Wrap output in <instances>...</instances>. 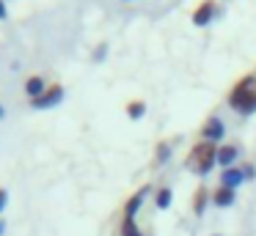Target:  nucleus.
Wrapping results in <instances>:
<instances>
[{
	"mask_svg": "<svg viewBox=\"0 0 256 236\" xmlns=\"http://www.w3.org/2000/svg\"><path fill=\"white\" fill-rule=\"evenodd\" d=\"M228 107H234L242 115H250L256 110V77L254 74H245L242 80L228 91Z\"/></svg>",
	"mask_w": 256,
	"mask_h": 236,
	"instance_id": "obj_1",
	"label": "nucleus"
},
{
	"mask_svg": "<svg viewBox=\"0 0 256 236\" xmlns=\"http://www.w3.org/2000/svg\"><path fill=\"white\" fill-rule=\"evenodd\" d=\"M212 165H218V143L198 140L188 154V168L196 176H206L212 170Z\"/></svg>",
	"mask_w": 256,
	"mask_h": 236,
	"instance_id": "obj_2",
	"label": "nucleus"
},
{
	"mask_svg": "<svg viewBox=\"0 0 256 236\" xmlns=\"http://www.w3.org/2000/svg\"><path fill=\"white\" fill-rule=\"evenodd\" d=\"M61 99H64V85H61V82H56V85H47V91L42 93L36 102H30V107H34V110H47V107H56Z\"/></svg>",
	"mask_w": 256,
	"mask_h": 236,
	"instance_id": "obj_3",
	"label": "nucleus"
},
{
	"mask_svg": "<svg viewBox=\"0 0 256 236\" xmlns=\"http://www.w3.org/2000/svg\"><path fill=\"white\" fill-rule=\"evenodd\" d=\"M215 8H218L215 0H201V3L196 5V11L190 14V22H193L196 27H206L212 22V16H215Z\"/></svg>",
	"mask_w": 256,
	"mask_h": 236,
	"instance_id": "obj_4",
	"label": "nucleus"
},
{
	"mask_svg": "<svg viewBox=\"0 0 256 236\" xmlns=\"http://www.w3.org/2000/svg\"><path fill=\"white\" fill-rule=\"evenodd\" d=\"M201 135H204V137H201V140L218 143V140H220L223 135H226V126H223V121H220V118H210V121H206V124H204V129H201Z\"/></svg>",
	"mask_w": 256,
	"mask_h": 236,
	"instance_id": "obj_5",
	"label": "nucleus"
},
{
	"mask_svg": "<svg viewBox=\"0 0 256 236\" xmlns=\"http://www.w3.org/2000/svg\"><path fill=\"white\" fill-rule=\"evenodd\" d=\"M44 91H47V85H44V77H39V74L28 77V82H25V93L30 96V102H36V99H39Z\"/></svg>",
	"mask_w": 256,
	"mask_h": 236,
	"instance_id": "obj_6",
	"label": "nucleus"
},
{
	"mask_svg": "<svg viewBox=\"0 0 256 236\" xmlns=\"http://www.w3.org/2000/svg\"><path fill=\"white\" fill-rule=\"evenodd\" d=\"M242 179H245V170H240L237 165H234V168H226L220 173V184L223 187H232V190H234V187H240V181H242Z\"/></svg>",
	"mask_w": 256,
	"mask_h": 236,
	"instance_id": "obj_7",
	"label": "nucleus"
},
{
	"mask_svg": "<svg viewBox=\"0 0 256 236\" xmlns=\"http://www.w3.org/2000/svg\"><path fill=\"white\" fill-rule=\"evenodd\" d=\"M212 203H215V206H220V209H226V206H232L234 203V190L232 187H218L215 192H212Z\"/></svg>",
	"mask_w": 256,
	"mask_h": 236,
	"instance_id": "obj_8",
	"label": "nucleus"
},
{
	"mask_svg": "<svg viewBox=\"0 0 256 236\" xmlns=\"http://www.w3.org/2000/svg\"><path fill=\"white\" fill-rule=\"evenodd\" d=\"M210 198H212V195H210V190H206L204 184H201L198 190L193 192V214H196V217H201V214H204L206 201H210Z\"/></svg>",
	"mask_w": 256,
	"mask_h": 236,
	"instance_id": "obj_9",
	"label": "nucleus"
},
{
	"mask_svg": "<svg viewBox=\"0 0 256 236\" xmlns=\"http://www.w3.org/2000/svg\"><path fill=\"white\" fill-rule=\"evenodd\" d=\"M234 159H237V146H220L218 148V165H220L223 170L234 168Z\"/></svg>",
	"mask_w": 256,
	"mask_h": 236,
	"instance_id": "obj_10",
	"label": "nucleus"
},
{
	"mask_svg": "<svg viewBox=\"0 0 256 236\" xmlns=\"http://www.w3.org/2000/svg\"><path fill=\"white\" fill-rule=\"evenodd\" d=\"M144 195H146V190H138L127 203H124V217H132V220H135V214H138V209H140V201H144Z\"/></svg>",
	"mask_w": 256,
	"mask_h": 236,
	"instance_id": "obj_11",
	"label": "nucleus"
},
{
	"mask_svg": "<svg viewBox=\"0 0 256 236\" xmlns=\"http://www.w3.org/2000/svg\"><path fill=\"white\" fill-rule=\"evenodd\" d=\"M171 201H174L171 187H160V192H157V198H154L157 209H168V206H171Z\"/></svg>",
	"mask_w": 256,
	"mask_h": 236,
	"instance_id": "obj_12",
	"label": "nucleus"
},
{
	"mask_svg": "<svg viewBox=\"0 0 256 236\" xmlns=\"http://www.w3.org/2000/svg\"><path fill=\"white\" fill-rule=\"evenodd\" d=\"M144 113H146V102H140V99H135V102L127 104V115H130L132 121H138Z\"/></svg>",
	"mask_w": 256,
	"mask_h": 236,
	"instance_id": "obj_13",
	"label": "nucleus"
},
{
	"mask_svg": "<svg viewBox=\"0 0 256 236\" xmlns=\"http://www.w3.org/2000/svg\"><path fill=\"white\" fill-rule=\"evenodd\" d=\"M122 236H144L132 217H122Z\"/></svg>",
	"mask_w": 256,
	"mask_h": 236,
	"instance_id": "obj_14",
	"label": "nucleus"
},
{
	"mask_svg": "<svg viewBox=\"0 0 256 236\" xmlns=\"http://www.w3.org/2000/svg\"><path fill=\"white\" fill-rule=\"evenodd\" d=\"M168 154H171L168 143H157V157H154V165H162V162L168 159Z\"/></svg>",
	"mask_w": 256,
	"mask_h": 236,
	"instance_id": "obj_15",
	"label": "nucleus"
},
{
	"mask_svg": "<svg viewBox=\"0 0 256 236\" xmlns=\"http://www.w3.org/2000/svg\"><path fill=\"white\" fill-rule=\"evenodd\" d=\"M6 203H8V192H6V190H0V214H3V209H6Z\"/></svg>",
	"mask_w": 256,
	"mask_h": 236,
	"instance_id": "obj_16",
	"label": "nucleus"
},
{
	"mask_svg": "<svg viewBox=\"0 0 256 236\" xmlns=\"http://www.w3.org/2000/svg\"><path fill=\"white\" fill-rule=\"evenodd\" d=\"M105 44H102V47H96V52H94V60H102V58H105Z\"/></svg>",
	"mask_w": 256,
	"mask_h": 236,
	"instance_id": "obj_17",
	"label": "nucleus"
},
{
	"mask_svg": "<svg viewBox=\"0 0 256 236\" xmlns=\"http://www.w3.org/2000/svg\"><path fill=\"white\" fill-rule=\"evenodd\" d=\"M8 16V8H6V0H0V19H6Z\"/></svg>",
	"mask_w": 256,
	"mask_h": 236,
	"instance_id": "obj_18",
	"label": "nucleus"
},
{
	"mask_svg": "<svg viewBox=\"0 0 256 236\" xmlns=\"http://www.w3.org/2000/svg\"><path fill=\"white\" fill-rule=\"evenodd\" d=\"M6 118V110H3V104H0V121Z\"/></svg>",
	"mask_w": 256,
	"mask_h": 236,
	"instance_id": "obj_19",
	"label": "nucleus"
},
{
	"mask_svg": "<svg viewBox=\"0 0 256 236\" xmlns=\"http://www.w3.org/2000/svg\"><path fill=\"white\" fill-rule=\"evenodd\" d=\"M3 231H6V225H3V223H0V236H3Z\"/></svg>",
	"mask_w": 256,
	"mask_h": 236,
	"instance_id": "obj_20",
	"label": "nucleus"
},
{
	"mask_svg": "<svg viewBox=\"0 0 256 236\" xmlns=\"http://www.w3.org/2000/svg\"><path fill=\"white\" fill-rule=\"evenodd\" d=\"M215 236H220V234H215Z\"/></svg>",
	"mask_w": 256,
	"mask_h": 236,
	"instance_id": "obj_21",
	"label": "nucleus"
}]
</instances>
